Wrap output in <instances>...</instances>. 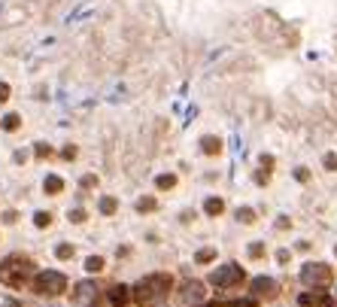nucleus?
<instances>
[{
    "label": "nucleus",
    "instance_id": "obj_25",
    "mask_svg": "<svg viewBox=\"0 0 337 307\" xmlns=\"http://www.w3.org/2000/svg\"><path fill=\"white\" fill-rule=\"evenodd\" d=\"M322 165H325L328 171H337V155H334V152H328V155L322 158Z\"/></svg>",
    "mask_w": 337,
    "mask_h": 307
},
{
    "label": "nucleus",
    "instance_id": "obj_21",
    "mask_svg": "<svg viewBox=\"0 0 337 307\" xmlns=\"http://www.w3.org/2000/svg\"><path fill=\"white\" fill-rule=\"evenodd\" d=\"M116 210H119V201H116V198H101V213L103 216H113Z\"/></svg>",
    "mask_w": 337,
    "mask_h": 307
},
{
    "label": "nucleus",
    "instance_id": "obj_9",
    "mask_svg": "<svg viewBox=\"0 0 337 307\" xmlns=\"http://www.w3.org/2000/svg\"><path fill=\"white\" fill-rule=\"evenodd\" d=\"M298 301H301L304 307H337L334 298H328V295H322V292H313V295H310V292H304Z\"/></svg>",
    "mask_w": 337,
    "mask_h": 307
},
{
    "label": "nucleus",
    "instance_id": "obj_19",
    "mask_svg": "<svg viewBox=\"0 0 337 307\" xmlns=\"http://www.w3.org/2000/svg\"><path fill=\"white\" fill-rule=\"evenodd\" d=\"M237 219H240L243 225H252V222H255V210H252V207H240V210H237Z\"/></svg>",
    "mask_w": 337,
    "mask_h": 307
},
{
    "label": "nucleus",
    "instance_id": "obj_22",
    "mask_svg": "<svg viewBox=\"0 0 337 307\" xmlns=\"http://www.w3.org/2000/svg\"><path fill=\"white\" fill-rule=\"evenodd\" d=\"M55 256H58V259H73V246H70V243L55 246Z\"/></svg>",
    "mask_w": 337,
    "mask_h": 307
},
{
    "label": "nucleus",
    "instance_id": "obj_1",
    "mask_svg": "<svg viewBox=\"0 0 337 307\" xmlns=\"http://www.w3.org/2000/svg\"><path fill=\"white\" fill-rule=\"evenodd\" d=\"M170 289H173V277H170V274H164V271L146 274L134 289H131V298H134L137 307H158L167 298Z\"/></svg>",
    "mask_w": 337,
    "mask_h": 307
},
{
    "label": "nucleus",
    "instance_id": "obj_12",
    "mask_svg": "<svg viewBox=\"0 0 337 307\" xmlns=\"http://www.w3.org/2000/svg\"><path fill=\"white\" fill-rule=\"evenodd\" d=\"M201 149L207 152V155H219V152H222V140L213 137V134H207V137H201Z\"/></svg>",
    "mask_w": 337,
    "mask_h": 307
},
{
    "label": "nucleus",
    "instance_id": "obj_35",
    "mask_svg": "<svg viewBox=\"0 0 337 307\" xmlns=\"http://www.w3.org/2000/svg\"><path fill=\"white\" fill-rule=\"evenodd\" d=\"M334 252H337V246H334Z\"/></svg>",
    "mask_w": 337,
    "mask_h": 307
},
{
    "label": "nucleus",
    "instance_id": "obj_10",
    "mask_svg": "<svg viewBox=\"0 0 337 307\" xmlns=\"http://www.w3.org/2000/svg\"><path fill=\"white\" fill-rule=\"evenodd\" d=\"M128 301H131V289H128V286H122V283H119V286H113V289H109V304H113V307H125Z\"/></svg>",
    "mask_w": 337,
    "mask_h": 307
},
{
    "label": "nucleus",
    "instance_id": "obj_34",
    "mask_svg": "<svg viewBox=\"0 0 337 307\" xmlns=\"http://www.w3.org/2000/svg\"><path fill=\"white\" fill-rule=\"evenodd\" d=\"M261 168H273V158L270 155H261Z\"/></svg>",
    "mask_w": 337,
    "mask_h": 307
},
{
    "label": "nucleus",
    "instance_id": "obj_4",
    "mask_svg": "<svg viewBox=\"0 0 337 307\" xmlns=\"http://www.w3.org/2000/svg\"><path fill=\"white\" fill-rule=\"evenodd\" d=\"M331 280H334V274L328 265H322V262H307L301 268V283L304 286H313V289H322V286H331Z\"/></svg>",
    "mask_w": 337,
    "mask_h": 307
},
{
    "label": "nucleus",
    "instance_id": "obj_20",
    "mask_svg": "<svg viewBox=\"0 0 337 307\" xmlns=\"http://www.w3.org/2000/svg\"><path fill=\"white\" fill-rule=\"evenodd\" d=\"M34 225L36 228H49V225H52V213H46V210L34 213Z\"/></svg>",
    "mask_w": 337,
    "mask_h": 307
},
{
    "label": "nucleus",
    "instance_id": "obj_29",
    "mask_svg": "<svg viewBox=\"0 0 337 307\" xmlns=\"http://www.w3.org/2000/svg\"><path fill=\"white\" fill-rule=\"evenodd\" d=\"M295 179H298V183H307V179H310V171H307V168H298V171H295Z\"/></svg>",
    "mask_w": 337,
    "mask_h": 307
},
{
    "label": "nucleus",
    "instance_id": "obj_32",
    "mask_svg": "<svg viewBox=\"0 0 337 307\" xmlns=\"http://www.w3.org/2000/svg\"><path fill=\"white\" fill-rule=\"evenodd\" d=\"M61 155H64V158H67V161H70V158H76V146H67V149H64V152H61Z\"/></svg>",
    "mask_w": 337,
    "mask_h": 307
},
{
    "label": "nucleus",
    "instance_id": "obj_13",
    "mask_svg": "<svg viewBox=\"0 0 337 307\" xmlns=\"http://www.w3.org/2000/svg\"><path fill=\"white\" fill-rule=\"evenodd\" d=\"M203 213H207V216H222V213H225V201H222V198H207V201H203Z\"/></svg>",
    "mask_w": 337,
    "mask_h": 307
},
{
    "label": "nucleus",
    "instance_id": "obj_14",
    "mask_svg": "<svg viewBox=\"0 0 337 307\" xmlns=\"http://www.w3.org/2000/svg\"><path fill=\"white\" fill-rule=\"evenodd\" d=\"M22 128V116L18 113H6L3 116V131H18Z\"/></svg>",
    "mask_w": 337,
    "mask_h": 307
},
{
    "label": "nucleus",
    "instance_id": "obj_5",
    "mask_svg": "<svg viewBox=\"0 0 337 307\" xmlns=\"http://www.w3.org/2000/svg\"><path fill=\"white\" fill-rule=\"evenodd\" d=\"M246 280V271L240 268V265H222V268H216V271L210 274V283L216 286V289H234Z\"/></svg>",
    "mask_w": 337,
    "mask_h": 307
},
{
    "label": "nucleus",
    "instance_id": "obj_24",
    "mask_svg": "<svg viewBox=\"0 0 337 307\" xmlns=\"http://www.w3.org/2000/svg\"><path fill=\"white\" fill-rule=\"evenodd\" d=\"M34 155L36 158H49V155H52V146H49V143H36Z\"/></svg>",
    "mask_w": 337,
    "mask_h": 307
},
{
    "label": "nucleus",
    "instance_id": "obj_26",
    "mask_svg": "<svg viewBox=\"0 0 337 307\" xmlns=\"http://www.w3.org/2000/svg\"><path fill=\"white\" fill-rule=\"evenodd\" d=\"M249 256H252V259H261V256H265V246H261V243H252V246H249Z\"/></svg>",
    "mask_w": 337,
    "mask_h": 307
},
{
    "label": "nucleus",
    "instance_id": "obj_8",
    "mask_svg": "<svg viewBox=\"0 0 337 307\" xmlns=\"http://www.w3.org/2000/svg\"><path fill=\"white\" fill-rule=\"evenodd\" d=\"M76 304L82 307H91L101 301V286L95 283V280H82V283H76V289H73V295H70Z\"/></svg>",
    "mask_w": 337,
    "mask_h": 307
},
{
    "label": "nucleus",
    "instance_id": "obj_31",
    "mask_svg": "<svg viewBox=\"0 0 337 307\" xmlns=\"http://www.w3.org/2000/svg\"><path fill=\"white\" fill-rule=\"evenodd\" d=\"M276 262L286 265V262H289V249H279V252H276Z\"/></svg>",
    "mask_w": 337,
    "mask_h": 307
},
{
    "label": "nucleus",
    "instance_id": "obj_2",
    "mask_svg": "<svg viewBox=\"0 0 337 307\" xmlns=\"http://www.w3.org/2000/svg\"><path fill=\"white\" fill-rule=\"evenodd\" d=\"M28 280H34V262L28 256H6L0 262V283L9 289H22Z\"/></svg>",
    "mask_w": 337,
    "mask_h": 307
},
{
    "label": "nucleus",
    "instance_id": "obj_18",
    "mask_svg": "<svg viewBox=\"0 0 337 307\" xmlns=\"http://www.w3.org/2000/svg\"><path fill=\"white\" fill-rule=\"evenodd\" d=\"M198 265H207V262H213L216 259V246H203V249H198Z\"/></svg>",
    "mask_w": 337,
    "mask_h": 307
},
{
    "label": "nucleus",
    "instance_id": "obj_27",
    "mask_svg": "<svg viewBox=\"0 0 337 307\" xmlns=\"http://www.w3.org/2000/svg\"><path fill=\"white\" fill-rule=\"evenodd\" d=\"M79 186H82V189H91V186H98V176H91V173H88V176H82V183H79Z\"/></svg>",
    "mask_w": 337,
    "mask_h": 307
},
{
    "label": "nucleus",
    "instance_id": "obj_30",
    "mask_svg": "<svg viewBox=\"0 0 337 307\" xmlns=\"http://www.w3.org/2000/svg\"><path fill=\"white\" fill-rule=\"evenodd\" d=\"M6 101H9V85L0 82V103H6Z\"/></svg>",
    "mask_w": 337,
    "mask_h": 307
},
{
    "label": "nucleus",
    "instance_id": "obj_6",
    "mask_svg": "<svg viewBox=\"0 0 337 307\" xmlns=\"http://www.w3.org/2000/svg\"><path fill=\"white\" fill-rule=\"evenodd\" d=\"M203 283L201 280H185L182 283V289L176 292V301H179V307H201L203 304Z\"/></svg>",
    "mask_w": 337,
    "mask_h": 307
},
{
    "label": "nucleus",
    "instance_id": "obj_28",
    "mask_svg": "<svg viewBox=\"0 0 337 307\" xmlns=\"http://www.w3.org/2000/svg\"><path fill=\"white\" fill-rule=\"evenodd\" d=\"M255 183H258V186L270 183V171H258V173H255Z\"/></svg>",
    "mask_w": 337,
    "mask_h": 307
},
{
    "label": "nucleus",
    "instance_id": "obj_23",
    "mask_svg": "<svg viewBox=\"0 0 337 307\" xmlns=\"http://www.w3.org/2000/svg\"><path fill=\"white\" fill-rule=\"evenodd\" d=\"M85 219H88V213H85V210H79V207H76V210H70V222H76V225H82Z\"/></svg>",
    "mask_w": 337,
    "mask_h": 307
},
{
    "label": "nucleus",
    "instance_id": "obj_16",
    "mask_svg": "<svg viewBox=\"0 0 337 307\" xmlns=\"http://www.w3.org/2000/svg\"><path fill=\"white\" fill-rule=\"evenodd\" d=\"M103 265H106V262H103L101 256H91V259H85V271H88V274H101Z\"/></svg>",
    "mask_w": 337,
    "mask_h": 307
},
{
    "label": "nucleus",
    "instance_id": "obj_11",
    "mask_svg": "<svg viewBox=\"0 0 337 307\" xmlns=\"http://www.w3.org/2000/svg\"><path fill=\"white\" fill-rule=\"evenodd\" d=\"M43 189H46V195H61V192H64V179L55 176V173H49L46 183H43Z\"/></svg>",
    "mask_w": 337,
    "mask_h": 307
},
{
    "label": "nucleus",
    "instance_id": "obj_3",
    "mask_svg": "<svg viewBox=\"0 0 337 307\" xmlns=\"http://www.w3.org/2000/svg\"><path fill=\"white\" fill-rule=\"evenodd\" d=\"M31 289L36 295H43V298H55V295L67 292V277L61 271H40L31 280Z\"/></svg>",
    "mask_w": 337,
    "mask_h": 307
},
{
    "label": "nucleus",
    "instance_id": "obj_7",
    "mask_svg": "<svg viewBox=\"0 0 337 307\" xmlns=\"http://www.w3.org/2000/svg\"><path fill=\"white\" fill-rule=\"evenodd\" d=\"M249 292H252L255 301H273V298L279 295V283H276L273 277H255V280L249 283Z\"/></svg>",
    "mask_w": 337,
    "mask_h": 307
},
{
    "label": "nucleus",
    "instance_id": "obj_15",
    "mask_svg": "<svg viewBox=\"0 0 337 307\" xmlns=\"http://www.w3.org/2000/svg\"><path fill=\"white\" fill-rule=\"evenodd\" d=\"M155 207H158V201H155L152 195H146V198H140V201H137V213H152Z\"/></svg>",
    "mask_w": 337,
    "mask_h": 307
},
{
    "label": "nucleus",
    "instance_id": "obj_33",
    "mask_svg": "<svg viewBox=\"0 0 337 307\" xmlns=\"http://www.w3.org/2000/svg\"><path fill=\"white\" fill-rule=\"evenodd\" d=\"M289 225H292V222H289V219H286V216H279V222H276V228H279V231H286V228H289Z\"/></svg>",
    "mask_w": 337,
    "mask_h": 307
},
{
    "label": "nucleus",
    "instance_id": "obj_17",
    "mask_svg": "<svg viewBox=\"0 0 337 307\" xmlns=\"http://www.w3.org/2000/svg\"><path fill=\"white\" fill-rule=\"evenodd\" d=\"M155 186H158L161 192H167V189H173V186H176V176H173V173H161V176L155 179Z\"/></svg>",
    "mask_w": 337,
    "mask_h": 307
}]
</instances>
